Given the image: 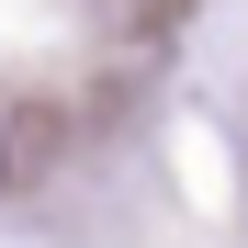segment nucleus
<instances>
[{"instance_id": "obj_1", "label": "nucleus", "mask_w": 248, "mask_h": 248, "mask_svg": "<svg viewBox=\"0 0 248 248\" xmlns=\"http://www.w3.org/2000/svg\"><path fill=\"white\" fill-rule=\"evenodd\" d=\"M0 170H12V136H0Z\"/></svg>"}]
</instances>
